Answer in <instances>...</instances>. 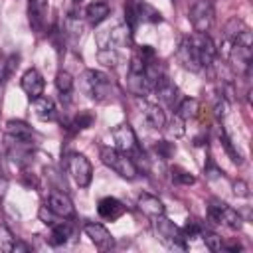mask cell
Here are the masks:
<instances>
[{
	"mask_svg": "<svg viewBox=\"0 0 253 253\" xmlns=\"http://www.w3.org/2000/svg\"><path fill=\"white\" fill-rule=\"evenodd\" d=\"M81 87L89 99L95 103H111L117 99V89L113 79L97 69H85L81 75Z\"/></svg>",
	"mask_w": 253,
	"mask_h": 253,
	"instance_id": "cell-1",
	"label": "cell"
},
{
	"mask_svg": "<svg viewBox=\"0 0 253 253\" xmlns=\"http://www.w3.org/2000/svg\"><path fill=\"white\" fill-rule=\"evenodd\" d=\"M101 162L107 166V168H111L113 172H117L121 178H125V180H134L136 176H138V168H136V164H134V160L126 154V152H123V150H119V148H111V146H103L101 148Z\"/></svg>",
	"mask_w": 253,
	"mask_h": 253,
	"instance_id": "cell-2",
	"label": "cell"
},
{
	"mask_svg": "<svg viewBox=\"0 0 253 253\" xmlns=\"http://www.w3.org/2000/svg\"><path fill=\"white\" fill-rule=\"evenodd\" d=\"M152 219H154V221H152L154 231H156L158 239H160L166 247H170V249H182V251L188 247V239L184 237L182 229H180L174 221H170L164 213H162V215H156V217H152Z\"/></svg>",
	"mask_w": 253,
	"mask_h": 253,
	"instance_id": "cell-3",
	"label": "cell"
},
{
	"mask_svg": "<svg viewBox=\"0 0 253 253\" xmlns=\"http://www.w3.org/2000/svg\"><path fill=\"white\" fill-rule=\"evenodd\" d=\"M251 61H253V42H231V49H229L231 69L247 79L251 73Z\"/></svg>",
	"mask_w": 253,
	"mask_h": 253,
	"instance_id": "cell-4",
	"label": "cell"
},
{
	"mask_svg": "<svg viewBox=\"0 0 253 253\" xmlns=\"http://www.w3.org/2000/svg\"><path fill=\"white\" fill-rule=\"evenodd\" d=\"M208 217L215 223H221V225H227L229 229H241L243 225V219L239 215L237 210H233L231 206H227L225 202L221 200H210L208 204Z\"/></svg>",
	"mask_w": 253,
	"mask_h": 253,
	"instance_id": "cell-5",
	"label": "cell"
},
{
	"mask_svg": "<svg viewBox=\"0 0 253 253\" xmlns=\"http://www.w3.org/2000/svg\"><path fill=\"white\" fill-rule=\"evenodd\" d=\"M188 20H190L194 32L208 34V30L213 26V20H215L211 2H208V0H194V2L190 4Z\"/></svg>",
	"mask_w": 253,
	"mask_h": 253,
	"instance_id": "cell-6",
	"label": "cell"
},
{
	"mask_svg": "<svg viewBox=\"0 0 253 253\" xmlns=\"http://www.w3.org/2000/svg\"><path fill=\"white\" fill-rule=\"evenodd\" d=\"M6 152L10 156V160L18 166H28L34 160V152H36V142L34 140H26V138H14L6 134Z\"/></svg>",
	"mask_w": 253,
	"mask_h": 253,
	"instance_id": "cell-7",
	"label": "cell"
},
{
	"mask_svg": "<svg viewBox=\"0 0 253 253\" xmlns=\"http://www.w3.org/2000/svg\"><path fill=\"white\" fill-rule=\"evenodd\" d=\"M67 170L73 178V182L79 186V188H87L93 180V166L89 162V158L85 154H79V152H71L67 156Z\"/></svg>",
	"mask_w": 253,
	"mask_h": 253,
	"instance_id": "cell-8",
	"label": "cell"
},
{
	"mask_svg": "<svg viewBox=\"0 0 253 253\" xmlns=\"http://www.w3.org/2000/svg\"><path fill=\"white\" fill-rule=\"evenodd\" d=\"M188 40L192 42L196 53H198V59L202 63V69H208L213 65L215 61V55H217V49H215V43L211 42V38L208 34H200V32H194L192 36H188Z\"/></svg>",
	"mask_w": 253,
	"mask_h": 253,
	"instance_id": "cell-9",
	"label": "cell"
},
{
	"mask_svg": "<svg viewBox=\"0 0 253 253\" xmlns=\"http://www.w3.org/2000/svg\"><path fill=\"white\" fill-rule=\"evenodd\" d=\"M83 231H85V235L91 239V243H93L97 249L109 251V249L115 247V239H113L111 231H109L105 225L95 223V221H89V223L83 225Z\"/></svg>",
	"mask_w": 253,
	"mask_h": 253,
	"instance_id": "cell-10",
	"label": "cell"
},
{
	"mask_svg": "<svg viewBox=\"0 0 253 253\" xmlns=\"http://www.w3.org/2000/svg\"><path fill=\"white\" fill-rule=\"evenodd\" d=\"M130 43H132V30L126 24H121L107 32V40L101 42V49L103 47L121 49V47H128Z\"/></svg>",
	"mask_w": 253,
	"mask_h": 253,
	"instance_id": "cell-11",
	"label": "cell"
},
{
	"mask_svg": "<svg viewBox=\"0 0 253 253\" xmlns=\"http://www.w3.org/2000/svg\"><path fill=\"white\" fill-rule=\"evenodd\" d=\"M113 140H115V148H119V150H123L126 154H130L132 150L138 148L136 134H134V130H132V126L128 123H123L117 128H113Z\"/></svg>",
	"mask_w": 253,
	"mask_h": 253,
	"instance_id": "cell-12",
	"label": "cell"
},
{
	"mask_svg": "<svg viewBox=\"0 0 253 253\" xmlns=\"http://www.w3.org/2000/svg\"><path fill=\"white\" fill-rule=\"evenodd\" d=\"M57 217H61V219H67V217H73L75 215V206H73V202L69 200V196L67 194H63V192H51L49 196H47V204H45Z\"/></svg>",
	"mask_w": 253,
	"mask_h": 253,
	"instance_id": "cell-13",
	"label": "cell"
},
{
	"mask_svg": "<svg viewBox=\"0 0 253 253\" xmlns=\"http://www.w3.org/2000/svg\"><path fill=\"white\" fill-rule=\"evenodd\" d=\"M47 0H28V20L36 34H42L47 24Z\"/></svg>",
	"mask_w": 253,
	"mask_h": 253,
	"instance_id": "cell-14",
	"label": "cell"
},
{
	"mask_svg": "<svg viewBox=\"0 0 253 253\" xmlns=\"http://www.w3.org/2000/svg\"><path fill=\"white\" fill-rule=\"evenodd\" d=\"M43 87H45V81L42 77V73L34 67H30L24 75H22V89L24 93L30 97V101H34L36 97L43 95Z\"/></svg>",
	"mask_w": 253,
	"mask_h": 253,
	"instance_id": "cell-15",
	"label": "cell"
},
{
	"mask_svg": "<svg viewBox=\"0 0 253 253\" xmlns=\"http://www.w3.org/2000/svg\"><path fill=\"white\" fill-rule=\"evenodd\" d=\"M126 89L134 95V97H146L150 91H152V85L144 73V69L140 71H132L128 69V75H126Z\"/></svg>",
	"mask_w": 253,
	"mask_h": 253,
	"instance_id": "cell-16",
	"label": "cell"
},
{
	"mask_svg": "<svg viewBox=\"0 0 253 253\" xmlns=\"http://www.w3.org/2000/svg\"><path fill=\"white\" fill-rule=\"evenodd\" d=\"M97 211H99V215H101L103 219L115 221V219H119V217L126 211V208H125V204H123L121 200H117V198H113V196H107V198H101V200H99Z\"/></svg>",
	"mask_w": 253,
	"mask_h": 253,
	"instance_id": "cell-17",
	"label": "cell"
},
{
	"mask_svg": "<svg viewBox=\"0 0 253 253\" xmlns=\"http://www.w3.org/2000/svg\"><path fill=\"white\" fill-rule=\"evenodd\" d=\"M178 61H180L188 71H194V73L202 71V63H200L198 53H196L192 42L188 40V36L182 40V43H180V47H178Z\"/></svg>",
	"mask_w": 253,
	"mask_h": 253,
	"instance_id": "cell-18",
	"label": "cell"
},
{
	"mask_svg": "<svg viewBox=\"0 0 253 253\" xmlns=\"http://www.w3.org/2000/svg\"><path fill=\"white\" fill-rule=\"evenodd\" d=\"M142 121L152 130H162L166 126V115H164L162 107L156 105V103H146L144 105V109H142Z\"/></svg>",
	"mask_w": 253,
	"mask_h": 253,
	"instance_id": "cell-19",
	"label": "cell"
},
{
	"mask_svg": "<svg viewBox=\"0 0 253 253\" xmlns=\"http://www.w3.org/2000/svg\"><path fill=\"white\" fill-rule=\"evenodd\" d=\"M152 91H156L158 99H160L164 105L174 107V103H176V99H178V87L170 81L168 73H166V75H162V77L154 83V89H152Z\"/></svg>",
	"mask_w": 253,
	"mask_h": 253,
	"instance_id": "cell-20",
	"label": "cell"
},
{
	"mask_svg": "<svg viewBox=\"0 0 253 253\" xmlns=\"http://www.w3.org/2000/svg\"><path fill=\"white\" fill-rule=\"evenodd\" d=\"M32 107H34V113L40 121H55L57 119V109H55V103L49 99V97H36L32 101Z\"/></svg>",
	"mask_w": 253,
	"mask_h": 253,
	"instance_id": "cell-21",
	"label": "cell"
},
{
	"mask_svg": "<svg viewBox=\"0 0 253 253\" xmlns=\"http://www.w3.org/2000/svg\"><path fill=\"white\" fill-rule=\"evenodd\" d=\"M73 235V227L69 221H55L51 225V231H49V237H47V243L53 245V247H59L63 243L69 241V237Z\"/></svg>",
	"mask_w": 253,
	"mask_h": 253,
	"instance_id": "cell-22",
	"label": "cell"
},
{
	"mask_svg": "<svg viewBox=\"0 0 253 253\" xmlns=\"http://www.w3.org/2000/svg\"><path fill=\"white\" fill-rule=\"evenodd\" d=\"M138 210L142 213H146L148 217H156V215H162L166 211L162 200H158L152 194H140L138 196Z\"/></svg>",
	"mask_w": 253,
	"mask_h": 253,
	"instance_id": "cell-23",
	"label": "cell"
},
{
	"mask_svg": "<svg viewBox=\"0 0 253 253\" xmlns=\"http://www.w3.org/2000/svg\"><path fill=\"white\" fill-rule=\"evenodd\" d=\"M109 14H111V6L107 2H91L85 8V16H87L89 24H93V26H99L101 22H105Z\"/></svg>",
	"mask_w": 253,
	"mask_h": 253,
	"instance_id": "cell-24",
	"label": "cell"
},
{
	"mask_svg": "<svg viewBox=\"0 0 253 253\" xmlns=\"http://www.w3.org/2000/svg\"><path fill=\"white\" fill-rule=\"evenodd\" d=\"M6 134L8 136H14V138H26V140H34V128L24 123V121H16V119H10L6 123Z\"/></svg>",
	"mask_w": 253,
	"mask_h": 253,
	"instance_id": "cell-25",
	"label": "cell"
},
{
	"mask_svg": "<svg viewBox=\"0 0 253 253\" xmlns=\"http://www.w3.org/2000/svg\"><path fill=\"white\" fill-rule=\"evenodd\" d=\"M136 14H138V22H146V24H160L162 22V14L148 2L136 0Z\"/></svg>",
	"mask_w": 253,
	"mask_h": 253,
	"instance_id": "cell-26",
	"label": "cell"
},
{
	"mask_svg": "<svg viewBox=\"0 0 253 253\" xmlns=\"http://www.w3.org/2000/svg\"><path fill=\"white\" fill-rule=\"evenodd\" d=\"M247 30H249V26H247L243 20H239V18H231V20L225 24V28H223V38L231 43V42L239 40Z\"/></svg>",
	"mask_w": 253,
	"mask_h": 253,
	"instance_id": "cell-27",
	"label": "cell"
},
{
	"mask_svg": "<svg viewBox=\"0 0 253 253\" xmlns=\"http://www.w3.org/2000/svg\"><path fill=\"white\" fill-rule=\"evenodd\" d=\"M198 111H200L198 99L188 97V99H184V101L176 107V117H180L182 121H188V119H194V117L198 115Z\"/></svg>",
	"mask_w": 253,
	"mask_h": 253,
	"instance_id": "cell-28",
	"label": "cell"
},
{
	"mask_svg": "<svg viewBox=\"0 0 253 253\" xmlns=\"http://www.w3.org/2000/svg\"><path fill=\"white\" fill-rule=\"evenodd\" d=\"M81 32H83L81 22H79L75 16H67V20H65L63 28H61V34H63L65 38H69L71 42H77V40L81 38Z\"/></svg>",
	"mask_w": 253,
	"mask_h": 253,
	"instance_id": "cell-29",
	"label": "cell"
},
{
	"mask_svg": "<svg viewBox=\"0 0 253 253\" xmlns=\"http://www.w3.org/2000/svg\"><path fill=\"white\" fill-rule=\"evenodd\" d=\"M93 123H95V115H93L91 111H79V113L73 117V121H71L69 126H73V130H85V128H89Z\"/></svg>",
	"mask_w": 253,
	"mask_h": 253,
	"instance_id": "cell-30",
	"label": "cell"
},
{
	"mask_svg": "<svg viewBox=\"0 0 253 253\" xmlns=\"http://www.w3.org/2000/svg\"><path fill=\"white\" fill-rule=\"evenodd\" d=\"M170 172H172V182H174V184H180V186H192V184L196 182V176H194L192 172L180 168V166H172Z\"/></svg>",
	"mask_w": 253,
	"mask_h": 253,
	"instance_id": "cell-31",
	"label": "cell"
},
{
	"mask_svg": "<svg viewBox=\"0 0 253 253\" xmlns=\"http://www.w3.org/2000/svg\"><path fill=\"white\" fill-rule=\"evenodd\" d=\"M55 87H57V91L61 93V95H69L71 93V89H73V77H71V73H67V71H57V75H55Z\"/></svg>",
	"mask_w": 253,
	"mask_h": 253,
	"instance_id": "cell-32",
	"label": "cell"
},
{
	"mask_svg": "<svg viewBox=\"0 0 253 253\" xmlns=\"http://www.w3.org/2000/svg\"><path fill=\"white\" fill-rule=\"evenodd\" d=\"M200 237L204 239V243H206V247H208L210 251H221V249H223V239H221L217 233L208 231V229L204 227V231H202Z\"/></svg>",
	"mask_w": 253,
	"mask_h": 253,
	"instance_id": "cell-33",
	"label": "cell"
},
{
	"mask_svg": "<svg viewBox=\"0 0 253 253\" xmlns=\"http://www.w3.org/2000/svg\"><path fill=\"white\" fill-rule=\"evenodd\" d=\"M125 24L134 30L138 24V14H136V0H126L125 2Z\"/></svg>",
	"mask_w": 253,
	"mask_h": 253,
	"instance_id": "cell-34",
	"label": "cell"
},
{
	"mask_svg": "<svg viewBox=\"0 0 253 253\" xmlns=\"http://www.w3.org/2000/svg\"><path fill=\"white\" fill-rule=\"evenodd\" d=\"M219 140H221V144H223L225 152L229 154V158H231V160H233L235 164H241V162H243V156L239 154V150H235V146L231 144V138H229V136H227V134H225L223 130L219 132Z\"/></svg>",
	"mask_w": 253,
	"mask_h": 253,
	"instance_id": "cell-35",
	"label": "cell"
},
{
	"mask_svg": "<svg viewBox=\"0 0 253 253\" xmlns=\"http://www.w3.org/2000/svg\"><path fill=\"white\" fill-rule=\"evenodd\" d=\"M154 152L158 154V158L170 160V158L176 154V146H174L172 142H168V140H158V142L154 144Z\"/></svg>",
	"mask_w": 253,
	"mask_h": 253,
	"instance_id": "cell-36",
	"label": "cell"
},
{
	"mask_svg": "<svg viewBox=\"0 0 253 253\" xmlns=\"http://www.w3.org/2000/svg\"><path fill=\"white\" fill-rule=\"evenodd\" d=\"M180 229H182L184 237L190 241V239H194V237H200V235H202L204 225H202L198 219H188V221H186V225H184V227H180Z\"/></svg>",
	"mask_w": 253,
	"mask_h": 253,
	"instance_id": "cell-37",
	"label": "cell"
},
{
	"mask_svg": "<svg viewBox=\"0 0 253 253\" xmlns=\"http://www.w3.org/2000/svg\"><path fill=\"white\" fill-rule=\"evenodd\" d=\"M119 53H117V49H111V47H103L101 51H99V61L103 63V65H107V67H115L117 63H119Z\"/></svg>",
	"mask_w": 253,
	"mask_h": 253,
	"instance_id": "cell-38",
	"label": "cell"
},
{
	"mask_svg": "<svg viewBox=\"0 0 253 253\" xmlns=\"http://www.w3.org/2000/svg\"><path fill=\"white\" fill-rule=\"evenodd\" d=\"M14 247V235L6 225H0V251L2 253H10Z\"/></svg>",
	"mask_w": 253,
	"mask_h": 253,
	"instance_id": "cell-39",
	"label": "cell"
},
{
	"mask_svg": "<svg viewBox=\"0 0 253 253\" xmlns=\"http://www.w3.org/2000/svg\"><path fill=\"white\" fill-rule=\"evenodd\" d=\"M213 113H215L217 119H223V117H227V113H229V101H227L223 95H219V93H217L215 103H213Z\"/></svg>",
	"mask_w": 253,
	"mask_h": 253,
	"instance_id": "cell-40",
	"label": "cell"
},
{
	"mask_svg": "<svg viewBox=\"0 0 253 253\" xmlns=\"http://www.w3.org/2000/svg\"><path fill=\"white\" fill-rule=\"evenodd\" d=\"M55 217H57V215H55L47 206H42V208H40V219H42L45 225H49V227H51V225L55 223Z\"/></svg>",
	"mask_w": 253,
	"mask_h": 253,
	"instance_id": "cell-41",
	"label": "cell"
},
{
	"mask_svg": "<svg viewBox=\"0 0 253 253\" xmlns=\"http://www.w3.org/2000/svg\"><path fill=\"white\" fill-rule=\"evenodd\" d=\"M6 192H8V176L4 172V166L0 162V200L6 198Z\"/></svg>",
	"mask_w": 253,
	"mask_h": 253,
	"instance_id": "cell-42",
	"label": "cell"
},
{
	"mask_svg": "<svg viewBox=\"0 0 253 253\" xmlns=\"http://www.w3.org/2000/svg\"><path fill=\"white\" fill-rule=\"evenodd\" d=\"M233 192H235V196L247 198V196H249V186H247L243 180H237V182L233 184Z\"/></svg>",
	"mask_w": 253,
	"mask_h": 253,
	"instance_id": "cell-43",
	"label": "cell"
},
{
	"mask_svg": "<svg viewBox=\"0 0 253 253\" xmlns=\"http://www.w3.org/2000/svg\"><path fill=\"white\" fill-rule=\"evenodd\" d=\"M172 134L174 136H182L184 134V121L180 119V117H174V123H172Z\"/></svg>",
	"mask_w": 253,
	"mask_h": 253,
	"instance_id": "cell-44",
	"label": "cell"
},
{
	"mask_svg": "<svg viewBox=\"0 0 253 253\" xmlns=\"http://www.w3.org/2000/svg\"><path fill=\"white\" fill-rule=\"evenodd\" d=\"M22 182H24L28 188H38V178H36L34 174H30V172H24V174H22Z\"/></svg>",
	"mask_w": 253,
	"mask_h": 253,
	"instance_id": "cell-45",
	"label": "cell"
},
{
	"mask_svg": "<svg viewBox=\"0 0 253 253\" xmlns=\"http://www.w3.org/2000/svg\"><path fill=\"white\" fill-rule=\"evenodd\" d=\"M206 174H208L210 178H215V176H221L223 172H221V170H219V168H217V166H215V164L210 160V164L206 166Z\"/></svg>",
	"mask_w": 253,
	"mask_h": 253,
	"instance_id": "cell-46",
	"label": "cell"
},
{
	"mask_svg": "<svg viewBox=\"0 0 253 253\" xmlns=\"http://www.w3.org/2000/svg\"><path fill=\"white\" fill-rule=\"evenodd\" d=\"M12 251L14 253H20V251H32V247L28 245V243H24V241H14V247H12Z\"/></svg>",
	"mask_w": 253,
	"mask_h": 253,
	"instance_id": "cell-47",
	"label": "cell"
},
{
	"mask_svg": "<svg viewBox=\"0 0 253 253\" xmlns=\"http://www.w3.org/2000/svg\"><path fill=\"white\" fill-rule=\"evenodd\" d=\"M6 77H8V73H6V59H4V55L0 53V83H2Z\"/></svg>",
	"mask_w": 253,
	"mask_h": 253,
	"instance_id": "cell-48",
	"label": "cell"
},
{
	"mask_svg": "<svg viewBox=\"0 0 253 253\" xmlns=\"http://www.w3.org/2000/svg\"><path fill=\"white\" fill-rule=\"evenodd\" d=\"M223 249H227V251H241V243H225L223 241Z\"/></svg>",
	"mask_w": 253,
	"mask_h": 253,
	"instance_id": "cell-49",
	"label": "cell"
},
{
	"mask_svg": "<svg viewBox=\"0 0 253 253\" xmlns=\"http://www.w3.org/2000/svg\"><path fill=\"white\" fill-rule=\"evenodd\" d=\"M75 2H81V0H75Z\"/></svg>",
	"mask_w": 253,
	"mask_h": 253,
	"instance_id": "cell-50",
	"label": "cell"
},
{
	"mask_svg": "<svg viewBox=\"0 0 253 253\" xmlns=\"http://www.w3.org/2000/svg\"><path fill=\"white\" fill-rule=\"evenodd\" d=\"M208 2H213V0H208Z\"/></svg>",
	"mask_w": 253,
	"mask_h": 253,
	"instance_id": "cell-51",
	"label": "cell"
}]
</instances>
